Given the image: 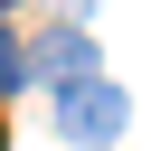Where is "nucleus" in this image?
<instances>
[{"label": "nucleus", "instance_id": "1", "mask_svg": "<svg viewBox=\"0 0 151 151\" xmlns=\"http://www.w3.org/2000/svg\"><path fill=\"white\" fill-rule=\"evenodd\" d=\"M123 123H132V104H123V85H113V76H76V85H57V132H66L76 151L123 142Z\"/></svg>", "mask_w": 151, "mask_h": 151}, {"label": "nucleus", "instance_id": "2", "mask_svg": "<svg viewBox=\"0 0 151 151\" xmlns=\"http://www.w3.org/2000/svg\"><path fill=\"white\" fill-rule=\"evenodd\" d=\"M28 66H38L47 85H76V76H94V47H85V28H47Z\"/></svg>", "mask_w": 151, "mask_h": 151}, {"label": "nucleus", "instance_id": "3", "mask_svg": "<svg viewBox=\"0 0 151 151\" xmlns=\"http://www.w3.org/2000/svg\"><path fill=\"white\" fill-rule=\"evenodd\" d=\"M0 85H19V38L0 28Z\"/></svg>", "mask_w": 151, "mask_h": 151}]
</instances>
